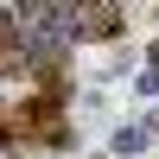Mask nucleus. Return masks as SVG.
Returning a JSON list of instances; mask_svg holds the SVG:
<instances>
[{"label": "nucleus", "mask_w": 159, "mask_h": 159, "mask_svg": "<svg viewBox=\"0 0 159 159\" xmlns=\"http://www.w3.org/2000/svg\"><path fill=\"white\" fill-rule=\"evenodd\" d=\"M147 64H153V70H159V38H153V45H147Z\"/></svg>", "instance_id": "3"}, {"label": "nucleus", "mask_w": 159, "mask_h": 159, "mask_svg": "<svg viewBox=\"0 0 159 159\" xmlns=\"http://www.w3.org/2000/svg\"><path fill=\"white\" fill-rule=\"evenodd\" d=\"M76 25H83V38H115L121 32V7H76Z\"/></svg>", "instance_id": "1"}, {"label": "nucleus", "mask_w": 159, "mask_h": 159, "mask_svg": "<svg viewBox=\"0 0 159 159\" xmlns=\"http://www.w3.org/2000/svg\"><path fill=\"white\" fill-rule=\"evenodd\" d=\"M108 147H115V153H140V147H147V127H134V121H127V127H115V140H108Z\"/></svg>", "instance_id": "2"}]
</instances>
